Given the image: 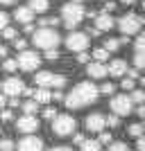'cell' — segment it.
<instances>
[{
    "mask_svg": "<svg viewBox=\"0 0 145 151\" xmlns=\"http://www.w3.org/2000/svg\"><path fill=\"white\" fill-rule=\"evenodd\" d=\"M98 97H100V90H98L95 83L79 81V83H75V88L63 97V104H66L70 111H77V108H86V106H91V104H95Z\"/></svg>",
    "mask_w": 145,
    "mask_h": 151,
    "instance_id": "obj_1",
    "label": "cell"
},
{
    "mask_svg": "<svg viewBox=\"0 0 145 151\" xmlns=\"http://www.w3.org/2000/svg\"><path fill=\"white\" fill-rule=\"evenodd\" d=\"M32 41H34V45L39 50L45 52V50H57L59 43H61V36H59V32L55 27H39L32 34Z\"/></svg>",
    "mask_w": 145,
    "mask_h": 151,
    "instance_id": "obj_2",
    "label": "cell"
},
{
    "mask_svg": "<svg viewBox=\"0 0 145 151\" xmlns=\"http://www.w3.org/2000/svg\"><path fill=\"white\" fill-rule=\"evenodd\" d=\"M86 18V12H84V7L79 5V2H66V5L61 7V20L66 27H77L82 20Z\"/></svg>",
    "mask_w": 145,
    "mask_h": 151,
    "instance_id": "obj_3",
    "label": "cell"
},
{
    "mask_svg": "<svg viewBox=\"0 0 145 151\" xmlns=\"http://www.w3.org/2000/svg\"><path fill=\"white\" fill-rule=\"evenodd\" d=\"M75 129H77V122H75V117L68 115V113H61V115L57 113V117L52 120V133H55L57 138H68V135L75 133Z\"/></svg>",
    "mask_w": 145,
    "mask_h": 151,
    "instance_id": "obj_4",
    "label": "cell"
},
{
    "mask_svg": "<svg viewBox=\"0 0 145 151\" xmlns=\"http://www.w3.org/2000/svg\"><path fill=\"white\" fill-rule=\"evenodd\" d=\"M34 81H36L39 88L61 90L63 86H66V77H63V75H55V72H50V70H41V72H36Z\"/></svg>",
    "mask_w": 145,
    "mask_h": 151,
    "instance_id": "obj_5",
    "label": "cell"
},
{
    "mask_svg": "<svg viewBox=\"0 0 145 151\" xmlns=\"http://www.w3.org/2000/svg\"><path fill=\"white\" fill-rule=\"evenodd\" d=\"M109 106H111V113L118 115V117H127V115L134 111V101L129 95H111V101H109Z\"/></svg>",
    "mask_w": 145,
    "mask_h": 151,
    "instance_id": "obj_6",
    "label": "cell"
},
{
    "mask_svg": "<svg viewBox=\"0 0 145 151\" xmlns=\"http://www.w3.org/2000/svg\"><path fill=\"white\" fill-rule=\"evenodd\" d=\"M143 23L145 20L141 18V16H136V14H125L122 18L118 20V29L125 34V36H134V34H138L141 29H143Z\"/></svg>",
    "mask_w": 145,
    "mask_h": 151,
    "instance_id": "obj_7",
    "label": "cell"
},
{
    "mask_svg": "<svg viewBox=\"0 0 145 151\" xmlns=\"http://www.w3.org/2000/svg\"><path fill=\"white\" fill-rule=\"evenodd\" d=\"M16 63H18V70H23V72H34L41 65V57L34 50H20L16 57Z\"/></svg>",
    "mask_w": 145,
    "mask_h": 151,
    "instance_id": "obj_8",
    "label": "cell"
},
{
    "mask_svg": "<svg viewBox=\"0 0 145 151\" xmlns=\"http://www.w3.org/2000/svg\"><path fill=\"white\" fill-rule=\"evenodd\" d=\"M88 45H91V38H88L86 32H70L68 38H66V47H68L70 52H86Z\"/></svg>",
    "mask_w": 145,
    "mask_h": 151,
    "instance_id": "obj_9",
    "label": "cell"
},
{
    "mask_svg": "<svg viewBox=\"0 0 145 151\" xmlns=\"http://www.w3.org/2000/svg\"><path fill=\"white\" fill-rule=\"evenodd\" d=\"M0 88L5 90L7 97H18V95H25V90H27L23 79H18V77H7L5 83H2Z\"/></svg>",
    "mask_w": 145,
    "mask_h": 151,
    "instance_id": "obj_10",
    "label": "cell"
},
{
    "mask_svg": "<svg viewBox=\"0 0 145 151\" xmlns=\"http://www.w3.org/2000/svg\"><path fill=\"white\" fill-rule=\"evenodd\" d=\"M16 151H43V140L36 138L34 133L32 135H23L16 145Z\"/></svg>",
    "mask_w": 145,
    "mask_h": 151,
    "instance_id": "obj_11",
    "label": "cell"
},
{
    "mask_svg": "<svg viewBox=\"0 0 145 151\" xmlns=\"http://www.w3.org/2000/svg\"><path fill=\"white\" fill-rule=\"evenodd\" d=\"M16 129H18L23 135H32V133L39 129L36 115H23V117H18V120H16Z\"/></svg>",
    "mask_w": 145,
    "mask_h": 151,
    "instance_id": "obj_12",
    "label": "cell"
},
{
    "mask_svg": "<svg viewBox=\"0 0 145 151\" xmlns=\"http://www.w3.org/2000/svg\"><path fill=\"white\" fill-rule=\"evenodd\" d=\"M116 27V20H114V16L111 14H107V12H100V14H95V25H93V29L100 34V32H109V29H114Z\"/></svg>",
    "mask_w": 145,
    "mask_h": 151,
    "instance_id": "obj_13",
    "label": "cell"
},
{
    "mask_svg": "<svg viewBox=\"0 0 145 151\" xmlns=\"http://www.w3.org/2000/svg\"><path fill=\"white\" fill-rule=\"evenodd\" d=\"M86 129L91 133H100L107 129V115H102V113H91L86 117Z\"/></svg>",
    "mask_w": 145,
    "mask_h": 151,
    "instance_id": "obj_14",
    "label": "cell"
},
{
    "mask_svg": "<svg viewBox=\"0 0 145 151\" xmlns=\"http://www.w3.org/2000/svg\"><path fill=\"white\" fill-rule=\"evenodd\" d=\"M127 61L125 59H114V61H109V65H107V72L111 77H116V79H118V77H125L127 75Z\"/></svg>",
    "mask_w": 145,
    "mask_h": 151,
    "instance_id": "obj_15",
    "label": "cell"
},
{
    "mask_svg": "<svg viewBox=\"0 0 145 151\" xmlns=\"http://www.w3.org/2000/svg\"><path fill=\"white\" fill-rule=\"evenodd\" d=\"M86 72H88V77H91V79H104V77L109 75V72H107V65H104V63H100V61L86 63Z\"/></svg>",
    "mask_w": 145,
    "mask_h": 151,
    "instance_id": "obj_16",
    "label": "cell"
},
{
    "mask_svg": "<svg viewBox=\"0 0 145 151\" xmlns=\"http://www.w3.org/2000/svg\"><path fill=\"white\" fill-rule=\"evenodd\" d=\"M34 16H36V14L32 12V9H30L27 5H25V7H18V9L14 12V18L18 20L20 25H30L32 20H34Z\"/></svg>",
    "mask_w": 145,
    "mask_h": 151,
    "instance_id": "obj_17",
    "label": "cell"
},
{
    "mask_svg": "<svg viewBox=\"0 0 145 151\" xmlns=\"http://www.w3.org/2000/svg\"><path fill=\"white\" fill-rule=\"evenodd\" d=\"M27 95H32V99L36 104H50L52 101V93L48 88H36V90H25Z\"/></svg>",
    "mask_w": 145,
    "mask_h": 151,
    "instance_id": "obj_18",
    "label": "cell"
},
{
    "mask_svg": "<svg viewBox=\"0 0 145 151\" xmlns=\"http://www.w3.org/2000/svg\"><path fill=\"white\" fill-rule=\"evenodd\" d=\"M34 14H45L50 9V0H30V5H27Z\"/></svg>",
    "mask_w": 145,
    "mask_h": 151,
    "instance_id": "obj_19",
    "label": "cell"
},
{
    "mask_svg": "<svg viewBox=\"0 0 145 151\" xmlns=\"http://www.w3.org/2000/svg\"><path fill=\"white\" fill-rule=\"evenodd\" d=\"M79 151H102V145L98 140H84L79 145Z\"/></svg>",
    "mask_w": 145,
    "mask_h": 151,
    "instance_id": "obj_20",
    "label": "cell"
},
{
    "mask_svg": "<svg viewBox=\"0 0 145 151\" xmlns=\"http://www.w3.org/2000/svg\"><path fill=\"white\" fill-rule=\"evenodd\" d=\"M127 133H129V135H132V138L136 140V138H141V135L145 133V126H143V124H138V122H134V124H129Z\"/></svg>",
    "mask_w": 145,
    "mask_h": 151,
    "instance_id": "obj_21",
    "label": "cell"
},
{
    "mask_svg": "<svg viewBox=\"0 0 145 151\" xmlns=\"http://www.w3.org/2000/svg\"><path fill=\"white\" fill-rule=\"evenodd\" d=\"M109 54H111V52H107L104 47H95L91 57H93V61H100V63H104V61L109 59Z\"/></svg>",
    "mask_w": 145,
    "mask_h": 151,
    "instance_id": "obj_22",
    "label": "cell"
},
{
    "mask_svg": "<svg viewBox=\"0 0 145 151\" xmlns=\"http://www.w3.org/2000/svg\"><path fill=\"white\" fill-rule=\"evenodd\" d=\"M2 70H5L7 75L16 72V70H18V63H16V59H5V61H2Z\"/></svg>",
    "mask_w": 145,
    "mask_h": 151,
    "instance_id": "obj_23",
    "label": "cell"
},
{
    "mask_svg": "<svg viewBox=\"0 0 145 151\" xmlns=\"http://www.w3.org/2000/svg\"><path fill=\"white\" fill-rule=\"evenodd\" d=\"M120 45H122V41H118V38H107V43H104V50L107 52H118Z\"/></svg>",
    "mask_w": 145,
    "mask_h": 151,
    "instance_id": "obj_24",
    "label": "cell"
},
{
    "mask_svg": "<svg viewBox=\"0 0 145 151\" xmlns=\"http://www.w3.org/2000/svg\"><path fill=\"white\" fill-rule=\"evenodd\" d=\"M23 111H25V115H34L39 111V104L34 99H27V101H23Z\"/></svg>",
    "mask_w": 145,
    "mask_h": 151,
    "instance_id": "obj_25",
    "label": "cell"
},
{
    "mask_svg": "<svg viewBox=\"0 0 145 151\" xmlns=\"http://www.w3.org/2000/svg\"><path fill=\"white\" fill-rule=\"evenodd\" d=\"M134 68L145 70V52H134Z\"/></svg>",
    "mask_w": 145,
    "mask_h": 151,
    "instance_id": "obj_26",
    "label": "cell"
},
{
    "mask_svg": "<svg viewBox=\"0 0 145 151\" xmlns=\"http://www.w3.org/2000/svg\"><path fill=\"white\" fill-rule=\"evenodd\" d=\"M134 50L136 52H145V32H138V36L134 41Z\"/></svg>",
    "mask_w": 145,
    "mask_h": 151,
    "instance_id": "obj_27",
    "label": "cell"
},
{
    "mask_svg": "<svg viewBox=\"0 0 145 151\" xmlns=\"http://www.w3.org/2000/svg\"><path fill=\"white\" fill-rule=\"evenodd\" d=\"M107 151H129V147H127V142H120V140H114L111 145L107 147Z\"/></svg>",
    "mask_w": 145,
    "mask_h": 151,
    "instance_id": "obj_28",
    "label": "cell"
},
{
    "mask_svg": "<svg viewBox=\"0 0 145 151\" xmlns=\"http://www.w3.org/2000/svg\"><path fill=\"white\" fill-rule=\"evenodd\" d=\"M129 97H132L134 104H145V90H136V88H134Z\"/></svg>",
    "mask_w": 145,
    "mask_h": 151,
    "instance_id": "obj_29",
    "label": "cell"
},
{
    "mask_svg": "<svg viewBox=\"0 0 145 151\" xmlns=\"http://www.w3.org/2000/svg\"><path fill=\"white\" fill-rule=\"evenodd\" d=\"M98 142H100V145H111L114 138H111V133H109V131H100V133H98Z\"/></svg>",
    "mask_w": 145,
    "mask_h": 151,
    "instance_id": "obj_30",
    "label": "cell"
},
{
    "mask_svg": "<svg viewBox=\"0 0 145 151\" xmlns=\"http://www.w3.org/2000/svg\"><path fill=\"white\" fill-rule=\"evenodd\" d=\"M120 86H122L125 90H134V88H136V79H132V77H125V79L120 81Z\"/></svg>",
    "mask_w": 145,
    "mask_h": 151,
    "instance_id": "obj_31",
    "label": "cell"
},
{
    "mask_svg": "<svg viewBox=\"0 0 145 151\" xmlns=\"http://www.w3.org/2000/svg\"><path fill=\"white\" fill-rule=\"evenodd\" d=\"M2 36H5L7 41H14V38H18V32L14 29V27H5V29H2Z\"/></svg>",
    "mask_w": 145,
    "mask_h": 151,
    "instance_id": "obj_32",
    "label": "cell"
},
{
    "mask_svg": "<svg viewBox=\"0 0 145 151\" xmlns=\"http://www.w3.org/2000/svg\"><path fill=\"white\" fill-rule=\"evenodd\" d=\"M59 23V18H55V16H48V18H41V25L39 27H55Z\"/></svg>",
    "mask_w": 145,
    "mask_h": 151,
    "instance_id": "obj_33",
    "label": "cell"
},
{
    "mask_svg": "<svg viewBox=\"0 0 145 151\" xmlns=\"http://www.w3.org/2000/svg\"><path fill=\"white\" fill-rule=\"evenodd\" d=\"M14 147H16V145H14L9 138H2V140H0V151H14Z\"/></svg>",
    "mask_w": 145,
    "mask_h": 151,
    "instance_id": "obj_34",
    "label": "cell"
},
{
    "mask_svg": "<svg viewBox=\"0 0 145 151\" xmlns=\"http://www.w3.org/2000/svg\"><path fill=\"white\" fill-rule=\"evenodd\" d=\"M98 90H100V93L102 95H114V90H116V86H114V83H102V86H100V88H98Z\"/></svg>",
    "mask_w": 145,
    "mask_h": 151,
    "instance_id": "obj_35",
    "label": "cell"
},
{
    "mask_svg": "<svg viewBox=\"0 0 145 151\" xmlns=\"http://www.w3.org/2000/svg\"><path fill=\"white\" fill-rule=\"evenodd\" d=\"M107 126H109V129H118V126H120V117H118V115H109V117H107Z\"/></svg>",
    "mask_w": 145,
    "mask_h": 151,
    "instance_id": "obj_36",
    "label": "cell"
},
{
    "mask_svg": "<svg viewBox=\"0 0 145 151\" xmlns=\"http://www.w3.org/2000/svg\"><path fill=\"white\" fill-rule=\"evenodd\" d=\"M43 117L45 120H55V117H57V111H55L52 106H45L43 108Z\"/></svg>",
    "mask_w": 145,
    "mask_h": 151,
    "instance_id": "obj_37",
    "label": "cell"
},
{
    "mask_svg": "<svg viewBox=\"0 0 145 151\" xmlns=\"http://www.w3.org/2000/svg\"><path fill=\"white\" fill-rule=\"evenodd\" d=\"M14 47L16 50H27V43H25V38H14Z\"/></svg>",
    "mask_w": 145,
    "mask_h": 151,
    "instance_id": "obj_38",
    "label": "cell"
},
{
    "mask_svg": "<svg viewBox=\"0 0 145 151\" xmlns=\"http://www.w3.org/2000/svg\"><path fill=\"white\" fill-rule=\"evenodd\" d=\"M7 25H9V16H7V14H5V12H0V32L5 29V27H7Z\"/></svg>",
    "mask_w": 145,
    "mask_h": 151,
    "instance_id": "obj_39",
    "label": "cell"
},
{
    "mask_svg": "<svg viewBox=\"0 0 145 151\" xmlns=\"http://www.w3.org/2000/svg\"><path fill=\"white\" fill-rule=\"evenodd\" d=\"M0 120H2V122H12V120H14V113H12V111H5V108H2V113H0Z\"/></svg>",
    "mask_w": 145,
    "mask_h": 151,
    "instance_id": "obj_40",
    "label": "cell"
},
{
    "mask_svg": "<svg viewBox=\"0 0 145 151\" xmlns=\"http://www.w3.org/2000/svg\"><path fill=\"white\" fill-rule=\"evenodd\" d=\"M77 63H91V57H88L86 52H79L77 54Z\"/></svg>",
    "mask_w": 145,
    "mask_h": 151,
    "instance_id": "obj_41",
    "label": "cell"
},
{
    "mask_svg": "<svg viewBox=\"0 0 145 151\" xmlns=\"http://www.w3.org/2000/svg\"><path fill=\"white\" fill-rule=\"evenodd\" d=\"M84 140H86V138H84V135H82V133H73V142H75V145H77V147H79V145H82V142H84Z\"/></svg>",
    "mask_w": 145,
    "mask_h": 151,
    "instance_id": "obj_42",
    "label": "cell"
},
{
    "mask_svg": "<svg viewBox=\"0 0 145 151\" xmlns=\"http://www.w3.org/2000/svg\"><path fill=\"white\" fill-rule=\"evenodd\" d=\"M136 149H138V151H145V135L136 138Z\"/></svg>",
    "mask_w": 145,
    "mask_h": 151,
    "instance_id": "obj_43",
    "label": "cell"
},
{
    "mask_svg": "<svg viewBox=\"0 0 145 151\" xmlns=\"http://www.w3.org/2000/svg\"><path fill=\"white\" fill-rule=\"evenodd\" d=\"M45 59H59V52L57 50H45Z\"/></svg>",
    "mask_w": 145,
    "mask_h": 151,
    "instance_id": "obj_44",
    "label": "cell"
},
{
    "mask_svg": "<svg viewBox=\"0 0 145 151\" xmlns=\"http://www.w3.org/2000/svg\"><path fill=\"white\" fill-rule=\"evenodd\" d=\"M52 101H63V95H61V90H55V93H52Z\"/></svg>",
    "mask_w": 145,
    "mask_h": 151,
    "instance_id": "obj_45",
    "label": "cell"
},
{
    "mask_svg": "<svg viewBox=\"0 0 145 151\" xmlns=\"http://www.w3.org/2000/svg\"><path fill=\"white\" fill-rule=\"evenodd\" d=\"M136 115H138V117H145V104H138V106H136Z\"/></svg>",
    "mask_w": 145,
    "mask_h": 151,
    "instance_id": "obj_46",
    "label": "cell"
},
{
    "mask_svg": "<svg viewBox=\"0 0 145 151\" xmlns=\"http://www.w3.org/2000/svg\"><path fill=\"white\" fill-rule=\"evenodd\" d=\"M114 9H116V2H111V0H107V7H104V12H107V14H111V12H114Z\"/></svg>",
    "mask_w": 145,
    "mask_h": 151,
    "instance_id": "obj_47",
    "label": "cell"
},
{
    "mask_svg": "<svg viewBox=\"0 0 145 151\" xmlns=\"http://www.w3.org/2000/svg\"><path fill=\"white\" fill-rule=\"evenodd\" d=\"M48 151H73L70 147H52V149H48Z\"/></svg>",
    "mask_w": 145,
    "mask_h": 151,
    "instance_id": "obj_48",
    "label": "cell"
},
{
    "mask_svg": "<svg viewBox=\"0 0 145 151\" xmlns=\"http://www.w3.org/2000/svg\"><path fill=\"white\" fill-rule=\"evenodd\" d=\"M7 106V95H0V111Z\"/></svg>",
    "mask_w": 145,
    "mask_h": 151,
    "instance_id": "obj_49",
    "label": "cell"
},
{
    "mask_svg": "<svg viewBox=\"0 0 145 151\" xmlns=\"http://www.w3.org/2000/svg\"><path fill=\"white\" fill-rule=\"evenodd\" d=\"M0 57L7 59V45H0Z\"/></svg>",
    "mask_w": 145,
    "mask_h": 151,
    "instance_id": "obj_50",
    "label": "cell"
},
{
    "mask_svg": "<svg viewBox=\"0 0 145 151\" xmlns=\"http://www.w3.org/2000/svg\"><path fill=\"white\" fill-rule=\"evenodd\" d=\"M18 0H0V5H16Z\"/></svg>",
    "mask_w": 145,
    "mask_h": 151,
    "instance_id": "obj_51",
    "label": "cell"
},
{
    "mask_svg": "<svg viewBox=\"0 0 145 151\" xmlns=\"http://www.w3.org/2000/svg\"><path fill=\"white\" fill-rule=\"evenodd\" d=\"M120 2H122V5H134L136 0H120Z\"/></svg>",
    "mask_w": 145,
    "mask_h": 151,
    "instance_id": "obj_52",
    "label": "cell"
},
{
    "mask_svg": "<svg viewBox=\"0 0 145 151\" xmlns=\"http://www.w3.org/2000/svg\"><path fill=\"white\" fill-rule=\"evenodd\" d=\"M70 2H79V5H82V2H84V0H70Z\"/></svg>",
    "mask_w": 145,
    "mask_h": 151,
    "instance_id": "obj_53",
    "label": "cell"
},
{
    "mask_svg": "<svg viewBox=\"0 0 145 151\" xmlns=\"http://www.w3.org/2000/svg\"><path fill=\"white\" fill-rule=\"evenodd\" d=\"M141 83H143V86H145V77H143V79H141Z\"/></svg>",
    "mask_w": 145,
    "mask_h": 151,
    "instance_id": "obj_54",
    "label": "cell"
},
{
    "mask_svg": "<svg viewBox=\"0 0 145 151\" xmlns=\"http://www.w3.org/2000/svg\"><path fill=\"white\" fill-rule=\"evenodd\" d=\"M143 9H145V0H143Z\"/></svg>",
    "mask_w": 145,
    "mask_h": 151,
    "instance_id": "obj_55",
    "label": "cell"
},
{
    "mask_svg": "<svg viewBox=\"0 0 145 151\" xmlns=\"http://www.w3.org/2000/svg\"><path fill=\"white\" fill-rule=\"evenodd\" d=\"M102 2H107V0H102Z\"/></svg>",
    "mask_w": 145,
    "mask_h": 151,
    "instance_id": "obj_56",
    "label": "cell"
},
{
    "mask_svg": "<svg viewBox=\"0 0 145 151\" xmlns=\"http://www.w3.org/2000/svg\"><path fill=\"white\" fill-rule=\"evenodd\" d=\"M143 126H145V122H143Z\"/></svg>",
    "mask_w": 145,
    "mask_h": 151,
    "instance_id": "obj_57",
    "label": "cell"
}]
</instances>
